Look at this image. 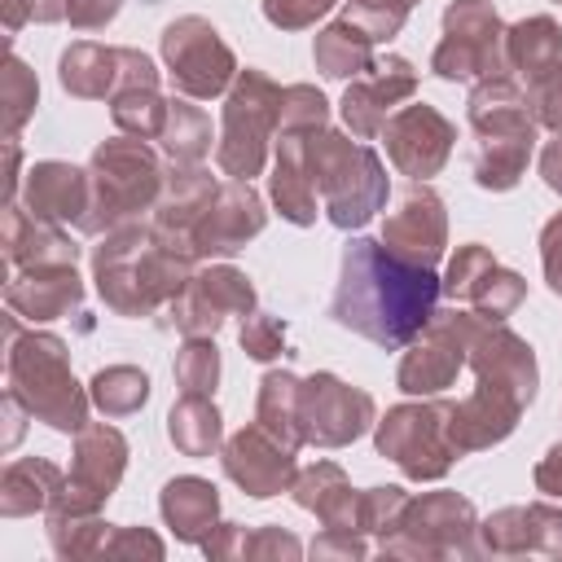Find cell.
<instances>
[{
  "label": "cell",
  "mask_w": 562,
  "mask_h": 562,
  "mask_svg": "<svg viewBox=\"0 0 562 562\" xmlns=\"http://www.w3.org/2000/svg\"><path fill=\"white\" fill-rule=\"evenodd\" d=\"M101 558H162V540L145 527H114V536L105 540V553Z\"/></svg>",
  "instance_id": "cell-50"
},
{
  "label": "cell",
  "mask_w": 562,
  "mask_h": 562,
  "mask_svg": "<svg viewBox=\"0 0 562 562\" xmlns=\"http://www.w3.org/2000/svg\"><path fill=\"white\" fill-rule=\"evenodd\" d=\"M114 527L101 509H48V540L57 558H101Z\"/></svg>",
  "instance_id": "cell-35"
},
{
  "label": "cell",
  "mask_w": 562,
  "mask_h": 562,
  "mask_svg": "<svg viewBox=\"0 0 562 562\" xmlns=\"http://www.w3.org/2000/svg\"><path fill=\"white\" fill-rule=\"evenodd\" d=\"M167 101L158 88H123L110 97V114H114V127L123 136H140V140H158L162 123H167Z\"/></svg>",
  "instance_id": "cell-38"
},
{
  "label": "cell",
  "mask_w": 562,
  "mask_h": 562,
  "mask_svg": "<svg viewBox=\"0 0 562 562\" xmlns=\"http://www.w3.org/2000/svg\"><path fill=\"white\" fill-rule=\"evenodd\" d=\"M452 140H457V127L426 101L417 105H404L386 119L382 127V145H386V158L395 162L400 176H413V180H426L435 176L448 154H452Z\"/></svg>",
  "instance_id": "cell-17"
},
{
  "label": "cell",
  "mask_w": 562,
  "mask_h": 562,
  "mask_svg": "<svg viewBox=\"0 0 562 562\" xmlns=\"http://www.w3.org/2000/svg\"><path fill=\"white\" fill-rule=\"evenodd\" d=\"M413 4L417 0H347V18L356 26H364L373 35V44H378V40H391L404 26V18L413 13Z\"/></svg>",
  "instance_id": "cell-45"
},
{
  "label": "cell",
  "mask_w": 562,
  "mask_h": 562,
  "mask_svg": "<svg viewBox=\"0 0 562 562\" xmlns=\"http://www.w3.org/2000/svg\"><path fill=\"white\" fill-rule=\"evenodd\" d=\"M417 92V70H413V61H404V57H373L369 61V70L364 75H356L351 83H347V92H342V123L351 127V136H360V140H369V136H378L382 127H386V119H391V110L400 105V101H408Z\"/></svg>",
  "instance_id": "cell-19"
},
{
  "label": "cell",
  "mask_w": 562,
  "mask_h": 562,
  "mask_svg": "<svg viewBox=\"0 0 562 562\" xmlns=\"http://www.w3.org/2000/svg\"><path fill=\"white\" fill-rule=\"evenodd\" d=\"M119 13V0H66V22L75 31H101Z\"/></svg>",
  "instance_id": "cell-54"
},
{
  "label": "cell",
  "mask_w": 562,
  "mask_h": 562,
  "mask_svg": "<svg viewBox=\"0 0 562 562\" xmlns=\"http://www.w3.org/2000/svg\"><path fill=\"white\" fill-rule=\"evenodd\" d=\"M61 483H66V474L44 457L9 461L4 474H0V514L22 518V514H35V509H48L53 496L61 492Z\"/></svg>",
  "instance_id": "cell-32"
},
{
  "label": "cell",
  "mask_w": 562,
  "mask_h": 562,
  "mask_svg": "<svg viewBox=\"0 0 562 562\" xmlns=\"http://www.w3.org/2000/svg\"><path fill=\"white\" fill-rule=\"evenodd\" d=\"M307 171L334 228H364L386 206V171L378 154L342 132H307Z\"/></svg>",
  "instance_id": "cell-5"
},
{
  "label": "cell",
  "mask_w": 562,
  "mask_h": 562,
  "mask_svg": "<svg viewBox=\"0 0 562 562\" xmlns=\"http://www.w3.org/2000/svg\"><path fill=\"white\" fill-rule=\"evenodd\" d=\"M505 66L518 70L527 83L562 66V26L553 18H522L505 26Z\"/></svg>",
  "instance_id": "cell-31"
},
{
  "label": "cell",
  "mask_w": 562,
  "mask_h": 562,
  "mask_svg": "<svg viewBox=\"0 0 562 562\" xmlns=\"http://www.w3.org/2000/svg\"><path fill=\"white\" fill-rule=\"evenodd\" d=\"M0 4H4V31L13 35V31L31 18V0H0Z\"/></svg>",
  "instance_id": "cell-59"
},
{
  "label": "cell",
  "mask_w": 562,
  "mask_h": 562,
  "mask_svg": "<svg viewBox=\"0 0 562 562\" xmlns=\"http://www.w3.org/2000/svg\"><path fill=\"white\" fill-rule=\"evenodd\" d=\"M290 492L329 531H360V492L347 483V474L334 461H316V465L299 470V479H294Z\"/></svg>",
  "instance_id": "cell-27"
},
{
  "label": "cell",
  "mask_w": 562,
  "mask_h": 562,
  "mask_svg": "<svg viewBox=\"0 0 562 562\" xmlns=\"http://www.w3.org/2000/svg\"><path fill=\"white\" fill-rule=\"evenodd\" d=\"M277 123H281V88L263 70H237L224 97V119H220V145H215L220 171L228 180L259 176L268 162Z\"/></svg>",
  "instance_id": "cell-7"
},
{
  "label": "cell",
  "mask_w": 562,
  "mask_h": 562,
  "mask_svg": "<svg viewBox=\"0 0 562 562\" xmlns=\"http://www.w3.org/2000/svg\"><path fill=\"white\" fill-rule=\"evenodd\" d=\"M479 325H483L479 312H461V307L435 312L426 321V329L408 342L404 360H400V373H395L400 391H408V395H439L443 386H452L457 369L470 360V342H474Z\"/></svg>",
  "instance_id": "cell-12"
},
{
  "label": "cell",
  "mask_w": 562,
  "mask_h": 562,
  "mask_svg": "<svg viewBox=\"0 0 562 562\" xmlns=\"http://www.w3.org/2000/svg\"><path fill=\"white\" fill-rule=\"evenodd\" d=\"M162 61H167V75L176 83L180 97H193V101H206V97H220L233 88L237 79V57L233 48L220 40V31L189 13V18H176L167 31H162Z\"/></svg>",
  "instance_id": "cell-11"
},
{
  "label": "cell",
  "mask_w": 562,
  "mask_h": 562,
  "mask_svg": "<svg viewBox=\"0 0 562 562\" xmlns=\"http://www.w3.org/2000/svg\"><path fill=\"white\" fill-rule=\"evenodd\" d=\"M408 501L413 496L400 492V487H369V492H360V531H373L378 540H386L391 531H400Z\"/></svg>",
  "instance_id": "cell-43"
},
{
  "label": "cell",
  "mask_w": 562,
  "mask_h": 562,
  "mask_svg": "<svg viewBox=\"0 0 562 562\" xmlns=\"http://www.w3.org/2000/svg\"><path fill=\"white\" fill-rule=\"evenodd\" d=\"M470 127L479 136V154H474V180L492 193L514 189L518 176L527 171L531 145H536V110L527 101V92L496 75V79H479V88L470 92Z\"/></svg>",
  "instance_id": "cell-4"
},
{
  "label": "cell",
  "mask_w": 562,
  "mask_h": 562,
  "mask_svg": "<svg viewBox=\"0 0 562 562\" xmlns=\"http://www.w3.org/2000/svg\"><path fill=\"white\" fill-rule=\"evenodd\" d=\"M158 145H162V154H167L176 167H193V162H202L206 149H211V119H206L198 105L171 97V101H167V123H162V132H158Z\"/></svg>",
  "instance_id": "cell-36"
},
{
  "label": "cell",
  "mask_w": 562,
  "mask_h": 562,
  "mask_svg": "<svg viewBox=\"0 0 562 562\" xmlns=\"http://www.w3.org/2000/svg\"><path fill=\"white\" fill-rule=\"evenodd\" d=\"M364 553L369 549H364L360 531H329L325 527V536L312 540V558H364Z\"/></svg>",
  "instance_id": "cell-55"
},
{
  "label": "cell",
  "mask_w": 562,
  "mask_h": 562,
  "mask_svg": "<svg viewBox=\"0 0 562 562\" xmlns=\"http://www.w3.org/2000/svg\"><path fill=\"white\" fill-rule=\"evenodd\" d=\"M255 417H259V426H263L268 435H277L285 448H299V443H303V435H299V378L285 373V369L263 373Z\"/></svg>",
  "instance_id": "cell-37"
},
{
  "label": "cell",
  "mask_w": 562,
  "mask_h": 562,
  "mask_svg": "<svg viewBox=\"0 0 562 562\" xmlns=\"http://www.w3.org/2000/svg\"><path fill=\"white\" fill-rule=\"evenodd\" d=\"M373 426V395L347 386L334 373H312L299 382V435L316 448H342Z\"/></svg>",
  "instance_id": "cell-13"
},
{
  "label": "cell",
  "mask_w": 562,
  "mask_h": 562,
  "mask_svg": "<svg viewBox=\"0 0 562 562\" xmlns=\"http://www.w3.org/2000/svg\"><path fill=\"white\" fill-rule=\"evenodd\" d=\"M527 101H531L540 127L562 132V66L549 70V75H540L536 83H527Z\"/></svg>",
  "instance_id": "cell-49"
},
{
  "label": "cell",
  "mask_w": 562,
  "mask_h": 562,
  "mask_svg": "<svg viewBox=\"0 0 562 562\" xmlns=\"http://www.w3.org/2000/svg\"><path fill=\"white\" fill-rule=\"evenodd\" d=\"M35 101H40V83H35V70L9 48L4 57V75H0V114H4V136H18V127L35 114Z\"/></svg>",
  "instance_id": "cell-40"
},
{
  "label": "cell",
  "mask_w": 562,
  "mask_h": 562,
  "mask_svg": "<svg viewBox=\"0 0 562 562\" xmlns=\"http://www.w3.org/2000/svg\"><path fill=\"white\" fill-rule=\"evenodd\" d=\"M92 281L119 316H149L193 281V259L167 246L154 228L123 224L92 250Z\"/></svg>",
  "instance_id": "cell-2"
},
{
  "label": "cell",
  "mask_w": 562,
  "mask_h": 562,
  "mask_svg": "<svg viewBox=\"0 0 562 562\" xmlns=\"http://www.w3.org/2000/svg\"><path fill=\"white\" fill-rule=\"evenodd\" d=\"M439 79H496L505 75V26L492 0H457L443 13V40L430 57Z\"/></svg>",
  "instance_id": "cell-10"
},
{
  "label": "cell",
  "mask_w": 562,
  "mask_h": 562,
  "mask_svg": "<svg viewBox=\"0 0 562 562\" xmlns=\"http://www.w3.org/2000/svg\"><path fill=\"white\" fill-rule=\"evenodd\" d=\"M202 553L215 558V562H228V558H246L250 553V531L237 527V522H215V531L202 540Z\"/></svg>",
  "instance_id": "cell-51"
},
{
  "label": "cell",
  "mask_w": 562,
  "mask_h": 562,
  "mask_svg": "<svg viewBox=\"0 0 562 562\" xmlns=\"http://www.w3.org/2000/svg\"><path fill=\"white\" fill-rule=\"evenodd\" d=\"M307 132H281L277 140V158H272V176H268V193L277 202V211L290 224H312L316 220V184L307 171V149H303Z\"/></svg>",
  "instance_id": "cell-28"
},
{
  "label": "cell",
  "mask_w": 562,
  "mask_h": 562,
  "mask_svg": "<svg viewBox=\"0 0 562 562\" xmlns=\"http://www.w3.org/2000/svg\"><path fill=\"white\" fill-rule=\"evenodd\" d=\"M382 246L417 268H435L443 246H448V215H443V198L430 184H408L395 206L382 220Z\"/></svg>",
  "instance_id": "cell-16"
},
{
  "label": "cell",
  "mask_w": 562,
  "mask_h": 562,
  "mask_svg": "<svg viewBox=\"0 0 562 562\" xmlns=\"http://www.w3.org/2000/svg\"><path fill=\"white\" fill-rule=\"evenodd\" d=\"M4 303L13 316L22 321H57L66 312H75L83 303V281L75 272V263H40V268H22L9 285H4Z\"/></svg>",
  "instance_id": "cell-24"
},
{
  "label": "cell",
  "mask_w": 562,
  "mask_h": 562,
  "mask_svg": "<svg viewBox=\"0 0 562 562\" xmlns=\"http://www.w3.org/2000/svg\"><path fill=\"white\" fill-rule=\"evenodd\" d=\"M88 395L105 417H127L149 400V378L132 364H110V369H97V378L88 382Z\"/></svg>",
  "instance_id": "cell-39"
},
{
  "label": "cell",
  "mask_w": 562,
  "mask_h": 562,
  "mask_svg": "<svg viewBox=\"0 0 562 562\" xmlns=\"http://www.w3.org/2000/svg\"><path fill=\"white\" fill-rule=\"evenodd\" d=\"M79 246L48 220H35L26 206H4V263L9 268H40V263H75Z\"/></svg>",
  "instance_id": "cell-26"
},
{
  "label": "cell",
  "mask_w": 562,
  "mask_h": 562,
  "mask_svg": "<svg viewBox=\"0 0 562 562\" xmlns=\"http://www.w3.org/2000/svg\"><path fill=\"white\" fill-rule=\"evenodd\" d=\"M123 465H127V439L105 422H88L83 430H75L70 474L48 509H101L114 496Z\"/></svg>",
  "instance_id": "cell-14"
},
{
  "label": "cell",
  "mask_w": 562,
  "mask_h": 562,
  "mask_svg": "<svg viewBox=\"0 0 562 562\" xmlns=\"http://www.w3.org/2000/svg\"><path fill=\"white\" fill-rule=\"evenodd\" d=\"M4 342H9V391L26 404V413L66 435L83 430L92 395H83V386L75 382L66 342L57 334H35V329L22 334L18 316H9Z\"/></svg>",
  "instance_id": "cell-3"
},
{
  "label": "cell",
  "mask_w": 562,
  "mask_h": 562,
  "mask_svg": "<svg viewBox=\"0 0 562 562\" xmlns=\"http://www.w3.org/2000/svg\"><path fill=\"white\" fill-rule=\"evenodd\" d=\"M263 224H268V211H263V198L250 189V180H228L215 189V202L206 206V215L193 233V259L233 255L250 237H259Z\"/></svg>",
  "instance_id": "cell-20"
},
{
  "label": "cell",
  "mask_w": 562,
  "mask_h": 562,
  "mask_svg": "<svg viewBox=\"0 0 562 562\" xmlns=\"http://www.w3.org/2000/svg\"><path fill=\"white\" fill-rule=\"evenodd\" d=\"M448 422H452V400L422 395V404H400L378 422V452L391 457L417 483L443 479L448 465L457 461Z\"/></svg>",
  "instance_id": "cell-8"
},
{
  "label": "cell",
  "mask_w": 562,
  "mask_h": 562,
  "mask_svg": "<svg viewBox=\"0 0 562 562\" xmlns=\"http://www.w3.org/2000/svg\"><path fill=\"white\" fill-rule=\"evenodd\" d=\"M18 158H22L18 140L4 136V198H9V202H13V189H18Z\"/></svg>",
  "instance_id": "cell-58"
},
{
  "label": "cell",
  "mask_w": 562,
  "mask_h": 562,
  "mask_svg": "<svg viewBox=\"0 0 562 562\" xmlns=\"http://www.w3.org/2000/svg\"><path fill=\"white\" fill-rule=\"evenodd\" d=\"M338 0H263V18L281 31H303L316 18H325Z\"/></svg>",
  "instance_id": "cell-48"
},
{
  "label": "cell",
  "mask_w": 562,
  "mask_h": 562,
  "mask_svg": "<svg viewBox=\"0 0 562 562\" xmlns=\"http://www.w3.org/2000/svg\"><path fill=\"white\" fill-rule=\"evenodd\" d=\"M22 206L48 224H79L88 211V171L70 162H35L22 184Z\"/></svg>",
  "instance_id": "cell-25"
},
{
  "label": "cell",
  "mask_w": 562,
  "mask_h": 562,
  "mask_svg": "<svg viewBox=\"0 0 562 562\" xmlns=\"http://www.w3.org/2000/svg\"><path fill=\"white\" fill-rule=\"evenodd\" d=\"M158 509H162V522L176 531V540L202 544V540L215 531L220 492H215V483H206V479H198V474H180V479H171V483L162 487Z\"/></svg>",
  "instance_id": "cell-30"
},
{
  "label": "cell",
  "mask_w": 562,
  "mask_h": 562,
  "mask_svg": "<svg viewBox=\"0 0 562 562\" xmlns=\"http://www.w3.org/2000/svg\"><path fill=\"white\" fill-rule=\"evenodd\" d=\"M123 66H127V48H110V44L79 40V44H70V48L61 53L57 75H61V88H66L70 97L105 101V97L119 92Z\"/></svg>",
  "instance_id": "cell-29"
},
{
  "label": "cell",
  "mask_w": 562,
  "mask_h": 562,
  "mask_svg": "<svg viewBox=\"0 0 562 562\" xmlns=\"http://www.w3.org/2000/svg\"><path fill=\"white\" fill-rule=\"evenodd\" d=\"M167 435L184 457H211L224 439V426H220V413H215L211 395H189L184 391L167 413Z\"/></svg>",
  "instance_id": "cell-34"
},
{
  "label": "cell",
  "mask_w": 562,
  "mask_h": 562,
  "mask_svg": "<svg viewBox=\"0 0 562 562\" xmlns=\"http://www.w3.org/2000/svg\"><path fill=\"white\" fill-rule=\"evenodd\" d=\"M492 263H496V255H492L487 246H479V241L457 246V255L448 259V272H443V294H448V299H465V294L474 290V281H479Z\"/></svg>",
  "instance_id": "cell-46"
},
{
  "label": "cell",
  "mask_w": 562,
  "mask_h": 562,
  "mask_svg": "<svg viewBox=\"0 0 562 562\" xmlns=\"http://www.w3.org/2000/svg\"><path fill=\"white\" fill-rule=\"evenodd\" d=\"M312 57H316V70L321 75H329V79H356L373 61V35L364 26H356L351 18H338V22H329L316 35Z\"/></svg>",
  "instance_id": "cell-33"
},
{
  "label": "cell",
  "mask_w": 562,
  "mask_h": 562,
  "mask_svg": "<svg viewBox=\"0 0 562 562\" xmlns=\"http://www.w3.org/2000/svg\"><path fill=\"white\" fill-rule=\"evenodd\" d=\"M215 176L211 171H202L198 162L193 167H176L171 176H167V184H162V198H158V215H154V233L167 241V246H176L180 255H189L193 259V233H198V224H202V215H206V206L215 202Z\"/></svg>",
  "instance_id": "cell-22"
},
{
  "label": "cell",
  "mask_w": 562,
  "mask_h": 562,
  "mask_svg": "<svg viewBox=\"0 0 562 562\" xmlns=\"http://www.w3.org/2000/svg\"><path fill=\"white\" fill-rule=\"evenodd\" d=\"M162 162L140 136H114L92 149L88 162V211L79 220L83 233H114L132 215L158 206L162 198Z\"/></svg>",
  "instance_id": "cell-6"
},
{
  "label": "cell",
  "mask_w": 562,
  "mask_h": 562,
  "mask_svg": "<svg viewBox=\"0 0 562 562\" xmlns=\"http://www.w3.org/2000/svg\"><path fill=\"white\" fill-rule=\"evenodd\" d=\"M220 382V347L206 334L184 338V347L176 351V386L189 395H211Z\"/></svg>",
  "instance_id": "cell-42"
},
{
  "label": "cell",
  "mask_w": 562,
  "mask_h": 562,
  "mask_svg": "<svg viewBox=\"0 0 562 562\" xmlns=\"http://www.w3.org/2000/svg\"><path fill=\"white\" fill-rule=\"evenodd\" d=\"M470 369H474V382H492V386L518 395L522 404H531L536 382H540L536 351L527 347V338H518L501 321L479 325V334L470 342Z\"/></svg>",
  "instance_id": "cell-21"
},
{
  "label": "cell",
  "mask_w": 562,
  "mask_h": 562,
  "mask_svg": "<svg viewBox=\"0 0 562 562\" xmlns=\"http://www.w3.org/2000/svg\"><path fill=\"white\" fill-rule=\"evenodd\" d=\"M171 325L193 338V334H215L224 325V316H246L255 312V285L246 272L220 263V268H206V272H193V281L171 299Z\"/></svg>",
  "instance_id": "cell-15"
},
{
  "label": "cell",
  "mask_w": 562,
  "mask_h": 562,
  "mask_svg": "<svg viewBox=\"0 0 562 562\" xmlns=\"http://www.w3.org/2000/svg\"><path fill=\"white\" fill-rule=\"evenodd\" d=\"M540 263L553 294H562V211L540 228Z\"/></svg>",
  "instance_id": "cell-53"
},
{
  "label": "cell",
  "mask_w": 562,
  "mask_h": 562,
  "mask_svg": "<svg viewBox=\"0 0 562 562\" xmlns=\"http://www.w3.org/2000/svg\"><path fill=\"white\" fill-rule=\"evenodd\" d=\"M558 4H562V0H558Z\"/></svg>",
  "instance_id": "cell-60"
},
{
  "label": "cell",
  "mask_w": 562,
  "mask_h": 562,
  "mask_svg": "<svg viewBox=\"0 0 562 562\" xmlns=\"http://www.w3.org/2000/svg\"><path fill=\"white\" fill-rule=\"evenodd\" d=\"M237 338H241L246 356H255V360H277V356L285 351V321H277V316H268V312H246Z\"/></svg>",
  "instance_id": "cell-47"
},
{
  "label": "cell",
  "mask_w": 562,
  "mask_h": 562,
  "mask_svg": "<svg viewBox=\"0 0 562 562\" xmlns=\"http://www.w3.org/2000/svg\"><path fill=\"white\" fill-rule=\"evenodd\" d=\"M303 553V544L290 536V531H281V527H259V531H250V553L246 558H281V562H294Z\"/></svg>",
  "instance_id": "cell-52"
},
{
  "label": "cell",
  "mask_w": 562,
  "mask_h": 562,
  "mask_svg": "<svg viewBox=\"0 0 562 562\" xmlns=\"http://www.w3.org/2000/svg\"><path fill=\"white\" fill-rule=\"evenodd\" d=\"M439 290L443 281L435 277V268H417L391 255L382 241L356 237L342 250V272H338L329 316L342 329L395 351L426 329V321L435 316Z\"/></svg>",
  "instance_id": "cell-1"
},
{
  "label": "cell",
  "mask_w": 562,
  "mask_h": 562,
  "mask_svg": "<svg viewBox=\"0 0 562 562\" xmlns=\"http://www.w3.org/2000/svg\"><path fill=\"white\" fill-rule=\"evenodd\" d=\"M527 404L492 382H479L461 404H452V422H448V435H452V448L457 457L465 452H479V448H492L501 443L514 426H518V413Z\"/></svg>",
  "instance_id": "cell-23"
},
{
  "label": "cell",
  "mask_w": 562,
  "mask_h": 562,
  "mask_svg": "<svg viewBox=\"0 0 562 562\" xmlns=\"http://www.w3.org/2000/svg\"><path fill=\"white\" fill-rule=\"evenodd\" d=\"M224 474L255 501L263 496H281L294 487L299 465H294V448H285L277 435H268L263 426H241L237 435L224 439L220 448Z\"/></svg>",
  "instance_id": "cell-18"
},
{
  "label": "cell",
  "mask_w": 562,
  "mask_h": 562,
  "mask_svg": "<svg viewBox=\"0 0 562 562\" xmlns=\"http://www.w3.org/2000/svg\"><path fill=\"white\" fill-rule=\"evenodd\" d=\"M391 558H470L479 553V518L474 505L457 492H426L408 501L400 531L382 540Z\"/></svg>",
  "instance_id": "cell-9"
},
{
  "label": "cell",
  "mask_w": 562,
  "mask_h": 562,
  "mask_svg": "<svg viewBox=\"0 0 562 562\" xmlns=\"http://www.w3.org/2000/svg\"><path fill=\"white\" fill-rule=\"evenodd\" d=\"M522 299H527V281H522L518 272L501 268V263H492V268L474 281V290L465 294V303H470L483 321H505L509 312H518Z\"/></svg>",
  "instance_id": "cell-41"
},
{
  "label": "cell",
  "mask_w": 562,
  "mask_h": 562,
  "mask_svg": "<svg viewBox=\"0 0 562 562\" xmlns=\"http://www.w3.org/2000/svg\"><path fill=\"white\" fill-rule=\"evenodd\" d=\"M536 487L544 496H558L562 501V443H553L540 461H536Z\"/></svg>",
  "instance_id": "cell-56"
},
{
  "label": "cell",
  "mask_w": 562,
  "mask_h": 562,
  "mask_svg": "<svg viewBox=\"0 0 562 562\" xmlns=\"http://www.w3.org/2000/svg\"><path fill=\"white\" fill-rule=\"evenodd\" d=\"M540 176H544V184H549L553 193H562V132L544 145V154H540Z\"/></svg>",
  "instance_id": "cell-57"
},
{
  "label": "cell",
  "mask_w": 562,
  "mask_h": 562,
  "mask_svg": "<svg viewBox=\"0 0 562 562\" xmlns=\"http://www.w3.org/2000/svg\"><path fill=\"white\" fill-rule=\"evenodd\" d=\"M325 119H329V105L312 83L281 88V123H277L281 132H321Z\"/></svg>",
  "instance_id": "cell-44"
}]
</instances>
